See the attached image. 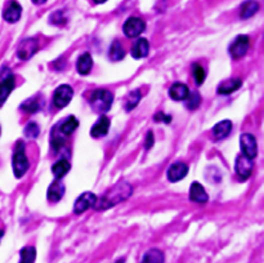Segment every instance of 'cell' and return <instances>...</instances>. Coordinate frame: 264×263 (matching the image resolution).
I'll use <instances>...</instances> for the list:
<instances>
[{"instance_id":"6da1fadb","label":"cell","mask_w":264,"mask_h":263,"mask_svg":"<svg viewBox=\"0 0 264 263\" xmlns=\"http://www.w3.org/2000/svg\"><path fill=\"white\" fill-rule=\"evenodd\" d=\"M133 188L128 182H119L117 185H115L114 187L110 190L101 197V200L98 201V204H96L97 210H106L108 208L117 205L119 203L126 200L129 196H132Z\"/></svg>"},{"instance_id":"e575fe53","label":"cell","mask_w":264,"mask_h":263,"mask_svg":"<svg viewBox=\"0 0 264 263\" xmlns=\"http://www.w3.org/2000/svg\"><path fill=\"white\" fill-rule=\"evenodd\" d=\"M152 146H153V134H152V132H148L147 138H146V148L150 150Z\"/></svg>"},{"instance_id":"603a6c76","label":"cell","mask_w":264,"mask_h":263,"mask_svg":"<svg viewBox=\"0 0 264 263\" xmlns=\"http://www.w3.org/2000/svg\"><path fill=\"white\" fill-rule=\"evenodd\" d=\"M164 260H165V257H164V253L161 250L151 249L144 254L141 263H164Z\"/></svg>"},{"instance_id":"277c9868","label":"cell","mask_w":264,"mask_h":263,"mask_svg":"<svg viewBox=\"0 0 264 263\" xmlns=\"http://www.w3.org/2000/svg\"><path fill=\"white\" fill-rule=\"evenodd\" d=\"M15 89V75L12 71L4 67L0 71V107L8 100L9 94Z\"/></svg>"},{"instance_id":"f35d334b","label":"cell","mask_w":264,"mask_h":263,"mask_svg":"<svg viewBox=\"0 0 264 263\" xmlns=\"http://www.w3.org/2000/svg\"><path fill=\"white\" fill-rule=\"evenodd\" d=\"M116 263H124V259H119Z\"/></svg>"},{"instance_id":"8d00e7d4","label":"cell","mask_w":264,"mask_h":263,"mask_svg":"<svg viewBox=\"0 0 264 263\" xmlns=\"http://www.w3.org/2000/svg\"><path fill=\"white\" fill-rule=\"evenodd\" d=\"M94 2H96L97 4H102L105 3V2H107V0H94Z\"/></svg>"},{"instance_id":"4dcf8cb0","label":"cell","mask_w":264,"mask_h":263,"mask_svg":"<svg viewBox=\"0 0 264 263\" xmlns=\"http://www.w3.org/2000/svg\"><path fill=\"white\" fill-rule=\"evenodd\" d=\"M193 78H195V82L197 85H202V83L205 82V78H206L205 70L198 64H195V66H193Z\"/></svg>"},{"instance_id":"9c48e42d","label":"cell","mask_w":264,"mask_h":263,"mask_svg":"<svg viewBox=\"0 0 264 263\" xmlns=\"http://www.w3.org/2000/svg\"><path fill=\"white\" fill-rule=\"evenodd\" d=\"M240 146L241 151H242L243 156H246L247 159H254L258 154V147H256V139L254 136L249 133H245L241 136L240 138Z\"/></svg>"},{"instance_id":"5b68a950","label":"cell","mask_w":264,"mask_h":263,"mask_svg":"<svg viewBox=\"0 0 264 263\" xmlns=\"http://www.w3.org/2000/svg\"><path fill=\"white\" fill-rule=\"evenodd\" d=\"M72 96H74V91H72V88L70 85L63 84L61 87H58L54 92L53 96V103L54 106L57 107V109H63V107H66L72 100Z\"/></svg>"},{"instance_id":"2e32d148","label":"cell","mask_w":264,"mask_h":263,"mask_svg":"<svg viewBox=\"0 0 264 263\" xmlns=\"http://www.w3.org/2000/svg\"><path fill=\"white\" fill-rule=\"evenodd\" d=\"M189 94V89L183 83H175L169 89V96L174 101H184Z\"/></svg>"},{"instance_id":"8fae6325","label":"cell","mask_w":264,"mask_h":263,"mask_svg":"<svg viewBox=\"0 0 264 263\" xmlns=\"http://www.w3.org/2000/svg\"><path fill=\"white\" fill-rule=\"evenodd\" d=\"M234 168H236V173H237L241 179H247L252 173V160L247 159L243 155H238L237 159H236Z\"/></svg>"},{"instance_id":"8992f818","label":"cell","mask_w":264,"mask_h":263,"mask_svg":"<svg viewBox=\"0 0 264 263\" xmlns=\"http://www.w3.org/2000/svg\"><path fill=\"white\" fill-rule=\"evenodd\" d=\"M39 49V43L35 38H29V39L22 40L20 47L17 49V57L22 61L30 60Z\"/></svg>"},{"instance_id":"4fadbf2b","label":"cell","mask_w":264,"mask_h":263,"mask_svg":"<svg viewBox=\"0 0 264 263\" xmlns=\"http://www.w3.org/2000/svg\"><path fill=\"white\" fill-rule=\"evenodd\" d=\"M21 15H22V7L20 6L17 2L12 0V2L8 4V7H7L6 10H4L3 17L7 22H9V24H15V22H17L18 20L21 19Z\"/></svg>"},{"instance_id":"83f0119b","label":"cell","mask_w":264,"mask_h":263,"mask_svg":"<svg viewBox=\"0 0 264 263\" xmlns=\"http://www.w3.org/2000/svg\"><path fill=\"white\" fill-rule=\"evenodd\" d=\"M141 98H142V94H141V91H139V89H135V91H133L132 93L128 96V100H126V102H125L126 111H130V110L134 109V107L139 103Z\"/></svg>"},{"instance_id":"ac0fdd59","label":"cell","mask_w":264,"mask_h":263,"mask_svg":"<svg viewBox=\"0 0 264 263\" xmlns=\"http://www.w3.org/2000/svg\"><path fill=\"white\" fill-rule=\"evenodd\" d=\"M241 84H242V82H241L240 79H228V80H225L224 83H222L218 87V91L216 92L219 94H223V96H228V94L240 89Z\"/></svg>"},{"instance_id":"d6a6232c","label":"cell","mask_w":264,"mask_h":263,"mask_svg":"<svg viewBox=\"0 0 264 263\" xmlns=\"http://www.w3.org/2000/svg\"><path fill=\"white\" fill-rule=\"evenodd\" d=\"M63 143H65V139L60 138V137H58V138L52 139V147H53L54 151H58V150L63 146Z\"/></svg>"},{"instance_id":"30bf717a","label":"cell","mask_w":264,"mask_h":263,"mask_svg":"<svg viewBox=\"0 0 264 263\" xmlns=\"http://www.w3.org/2000/svg\"><path fill=\"white\" fill-rule=\"evenodd\" d=\"M97 196L93 192H84L83 195L78 197V200L75 201L74 205V212L76 214H83L84 212H87L88 209L93 208L97 204Z\"/></svg>"},{"instance_id":"f546056e","label":"cell","mask_w":264,"mask_h":263,"mask_svg":"<svg viewBox=\"0 0 264 263\" xmlns=\"http://www.w3.org/2000/svg\"><path fill=\"white\" fill-rule=\"evenodd\" d=\"M187 100V107L189 110H196L198 106H200V103H201V97H200V94L198 93H189L188 97L186 98Z\"/></svg>"},{"instance_id":"44dd1931","label":"cell","mask_w":264,"mask_h":263,"mask_svg":"<svg viewBox=\"0 0 264 263\" xmlns=\"http://www.w3.org/2000/svg\"><path fill=\"white\" fill-rule=\"evenodd\" d=\"M232 130V123L229 120H223L218 124H215V127L213 128V136L215 137V139H223L231 133Z\"/></svg>"},{"instance_id":"9a60e30c","label":"cell","mask_w":264,"mask_h":263,"mask_svg":"<svg viewBox=\"0 0 264 263\" xmlns=\"http://www.w3.org/2000/svg\"><path fill=\"white\" fill-rule=\"evenodd\" d=\"M108 129H110V119L107 116H101L90 130V134L94 138H101L108 133Z\"/></svg>"},{"instance_id":"74e56055","label":"cell","mask_w":264,"mask_h":263,"mask_svg":"<svg viewBox=\"0 0 264 263\" xmlns=\"http://www.w3.org/2000/svg\"><path fill=\"white\" fill-rule=\"evenodd\" d=\"M3 235H4V232L2 230H0V240H2V237H3Z\"/></svg>"},{"instance_id":"d6986e66","label":"cell","mask_w":264,"mask_h":263,"mask_svg":"<svg viewBox=\"0 0 264 263\" xmlns=\"http://www.w3.org/2000/svg\"><path fill=\"white\" fill-rule=\"evenodd\" d=\"M92 67H93V60H92V56L89 53H84L79 57L78 62H76V70H78L79 74L88 75L92 71Z\"/></svg>"},{"instance_id":"52a82bcc","label":"cell","mask_w":264,"mask_h":263,"mask_svg":"<svg viewBox=\"0 0 264 263\" xmlns=\"http://www.w3.org/2000/svg\"><path fill=\"white\" fill-rule=\"evenodd\" d=\"M249 38L246 35H240L233 40L231 46H229V55L234 60H240L247 53L249 49Z\"/></svg>"},{"instance_id":"7c38bea8","label":"cell","mask_w":264,"mask_h":263,"mask_svg":"<svg viewBox=\"0 0 264 263\" xmlns=\"http://www.w3.org/2000/svg\"><path fill=\"white\" fill-rule=\"evenodd\" d=\"M188 173V166L187 164L178 161L174 163L173 165H170V168L168 169V179L170 182H178L182 181Z\"/></svg>"},{"instance_id":"7a4b0ae2","label":"cell","mask_w":264,"mask_h":263,"mask_svg":"<svg viewBox=\"0 0 264 263\" xmlns=\"http://www.w3.org/2000/svg\"><path fill=\"white\" fill-rule=\"evenodd\" d=\"M12 165H13V173H15L16 178H22L25 175V173L29 169V160H27L26 154H25V143L22 141H18L16 143V150L13 154L12 159Z\"/></svg>"},{"instance_id":"3957f363","label":"cell","mask_w":264,"mask_h":263,"mask_svg":"<svg viewBox=\"0 0 264 263\" xmlns=\"http://www.w3.org/2000/svg\"><path fill=\"white\" fill-rule=\"evenodd\" d=\"M89 101L97 112H107L108 110L111 109L114 96H112V93L110 91L97 89V91H94L93 93L90 94Z\"/></svg>"},{"instance_id":"4316f807","label":"cell","mask_w":264,"mask_h":263,"mask_svg":"<svg viewBox=\"0 0 264 263\" xmlns=\"http://www.w3.org/2000/svg\"><path fill=\"white\" fill-rule=\"evenodd\" d=\"M21 109L26 112H36L42 109V101L40 98H30L21 105Z\"/></svg>"},{"instance_id":"d4e9b609","label":"cell","mask_w":264,"mask_h":263,"mask_svg":"<svg viewBox=\"0 0 264 263\" xmlns=\"http://www.w3.org/2000/svg\"><path fill=\"white\" fill-rule=\"evenodd\" d=\"M52 172L57 177V179L62 178V177H65L70 172V163L67 160H65V159L58 160L57 163L54 164L53 168H52Z\"/></svg>"},{"instance_id":"cb8c5ba5","label":"cell","mask_w":264,"mask_h":263,"mask_svg":"<svg viewBox=\"0 0 264 263\" xmlns=\"http://www.w3.org/2000/svg\"><path fill=\"white\" fill-rule=\"evenodd\" d=\"M108 57H110L111 61H114V62L123 60V58L125 57V51H124L123 46H121L117 40H115V42L112 43L110 52H108Z\"/></svg>"},{"instance_id":"ba28073f","label":"cell","mask_w":264,"mask_h":263,"mask_svg":"<svg viewBox=\"0 0 264 263\" xmlns=\"http://www.w3.org/2000/svg\"><path fill=\"white\" fill-rule=\"evenodd\" d=\"M144 29H146V24L143 20L138 19V17H130L124 24L123 30L128 38H137L143 33Z\"/></svg>"},{"instance_id":"5bb4252c","label":"cell","mask_w":264,"mask_h":263,"mask_svg":"<svg viewBox=\"0 0 264 263\" xmlns=\"http://www.w3.org/2000/svg\"><path fill=\"white\" fill-rule=\"evenodd\" d=\"M189 199L195 201V203H206L209 200V195L206 194L204 186L200 185L198 182H193L189 188Z\"/></svg>"},{"instance_id":"836d02e7","label":"cell","mask_w":264,"mask_h":263,"mask_svg":"<svg viewBox=\"0 0 264 263\" xmlns=\"http://www.w3.org/2000/svg\"><path fill=\"white\" fill-rule=\"evenodd\" d=\"M171 120V116L165 115V114H162V112H159L155 115V121H164V123H169Z\"/></svg>"},{"instance_id":"e0dca14e","label":"cell","mask_w":264,"mask_h":263,"mask_svg":"<svg viewBox=\"0 0 264 263\" xmlns=\"http://www.w3.org/2000/svg\"><path fill=\"white\" fill-rule=\"evenodd\" d=\"M148 52H150V43L147 39L141 38L137 42L134 43V46L132 48V56L137 60L139 58H144L148 56Z\"/></svg>"},{"instance_id":"484cf974","label":"cell","mask_w":264,"mask_h":263,"mask_svg":"<svg viewBox=\"0 0 264 263\" xmlns=\"http://www.w3.org/2000/svg\"><path fill=\"white\" fill-rule=\"evenodd\" d=\"M79 127V121L75 116H69L65 121H62L60 130L63 134H71L74 133Z\"/></svg>"},{"instance_id":"f1b7e54d","label":"cell","mask_w":264,"mask_h":263,"mask_svg":"<svg viewBox=\"0 0 264 263\" xmlns=\"http://www.w3.org/2000/svg\"><path fill=\"white\" fill-rule=\"evenodd\" d=\"M36 250L34 246H26L21 250V262L20 263H34L35 262Z\"/></svg>"},{"instance_id":"ffe728a7","label":"cell","mask_w":264,"mask_h":263,"mask_svg":"<svg viewBox=\"0 0 264 263\" xmlns=\"http://www.w3.org/2000/svg\"><path fill=\"white\" fill-rule=\"evenodd\" d=\"M63 194H65V186L60 179H56L54 182H52V185L48 188V199L53 203L60 201L62 199Z\"/></svg>"},{"instance_id":"d590c367","label":"cell","mask_w":264,"mask_h":263,"mask_svg":"<svg viewBox=\"0 0 264 263\" xmlns=\"http://www.w3.org/2000/svg\"><path fill=\"white\" fill-rule=\"evenodd\" d=\"M33 2L35 4H44L45 2H47V0H33Z\"/></svg>"},{"instance_id":"1f68e13d","label":"cell","mask_w":264,"mask_h":263,"mask_svg":"<svg viewBox=\"0 0 264 263\" xmlns=\"http://www.w3.org/2000/svg\"><path fill=\"white\" fill-rule=\"evenodd\" d=\"M39 125L36 124V123H29V124L26 125V128H25V134H26L27 137H30V138H36V137L39 136Z\"/></svg>"},{"instance_id":"7402d4cb","label":"cell","mask_w":264,"mask_h":263,"mask_svg":"<svg viewBox=\"0 0 264 263\" xmlns=\"http://www.w3.org/2000/svg\"><path fill=\"white\" fill-rule=\"evenodd\" d=\"M258 11H259V4L256 3V2H254V0H247V2H245V3L241 6V11H240L241 19L243 20L250 19V17H252V16L255 15Z\"/></svg>"}]
</instances>
